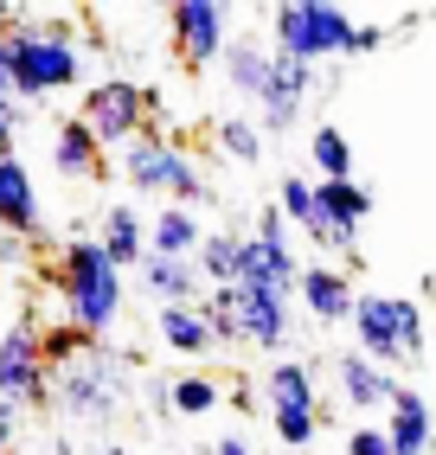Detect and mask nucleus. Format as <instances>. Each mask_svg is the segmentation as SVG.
<instances>
[{
	"instance_id": "nucleus-36",
	"label": "nucleus",
	"mask_w": 436,
	"mask_h": 455,
	"mask_svg": "<svg viewBox=\"0 0 436 455\" xmlns=\"http://www.w3.org/2000/svg\"><path fill=\"white\" fill-rule=\"evenodd\" d=\"M13 436H20V411L0 404V455H13Z\"/></svg>"
},
{
	"instance_id": "nucleus-21",
	"label": "nucleus",
	"mask_w": 436,
	"mask_h": 455,
	"mask_svg": "<svg viewBox=\"0 0 436 455\" xmlns=\"http://www.w3.org/2000/svg\"><path fill=\"white\" fill-rule=\"evenodd\" d=\"M103 161H109V155L97 148V135H90L77 116L52 129V167L65 173V180H103Z\"/></svg>"
},
{
	"instance_id": "nucleus-20",
	"label": "nucleus",
	"mask_w": 436,
	"mask_h": 455,
	"mask_svg": "<svg viewBox=\"0 0 436 455\" xmlns=\"http://www.w3.org/2000/svg\"><path fill=\"white\" fill-rule=\"evenodd\" d=\"M154 333H161V347H167V353L193 359V366H206V359L218 353L206 308H161V315H154Z\"/></svg>"
},
{
	"instance_id": "nucleus-2",
	"label": "nucleus",
	"mask_w": 436,
	"mask_h": 455,
	"mask_svg": "<svg viewBox=\"0 0 436 455\" xmlns=\"http://www.w3.org/2000/svg\"><path fill=\"white\" fill-rule=\"evenodd\" d=\"M58 301H65V321L84 333V340H109L116 321H122V301H129V283H122V269L103 257L97 237H71L65 251H58Z\"/></svg>"
},
{
	"instance_id": "nucleus-3",
	"label": "nucleus",
	"mask_w": 436,
	"mask_h": 455,
	"mask_svg": "<svg viewBox=\"0 0 436 455\" xmlns=\"http://www.w3.org/2000/svg\"><path fill=\"white\" fill-rule=\"evenodd\" d=\"M353 353H366L372 366H417L424 359V301L417 295H385V289H359L353 301Z\"/></svg>"
},
{
	"instance_id": "nucleus-19",
	"label": "nucleus",
	"mask_w": 436,
	"mask_h": 455,
	"mask_svg": "<svg viewBox=\"0 0 436 455\" xmlns=\"http://www.w3.org/2000/svg\"><path fill=\"white\" fill-rule=\"evenodd\" d=\"M206 244V225H199V212H186V205H161L148 219V257H180V263H193Z\"/></svg>"
},
{
	"instance_id": "nucleus-25",
	"label": "nucleus",
	"mask_w": 436,
	"mask_h": 455,
	"mask_svg": "<svg viewBox=\"0 0 436 455\" xmlns=\"http://www.w3.org/2000/svg\"><path fill=\"white\" fill-rule=\"evenodd\" d=\"M270 411V430H276V449L283 455H308L321 436V404H263Z\"/></svg>"
},
{
	"instance_id": "nucleus-9",
	"label": "nucleus",
	"mask_w": 436,
	"mask_h": 455,
	"mask_svg": "<svg viewBox=\"0 0 436 455\" xmlns=\"http://www.w3.org/2000/svg\"><path fill=\"white\" fill-rule=\"evenodd\" d=\"M167 33H174L180 65L186 71H206L231 45V13L218 7V0H180V7H167Z\"/></svg>"
},
{
	"instance_id": "nucleus-6",
	"label": "nucleus",
	"mask_w": 436,
	"mask_h": 455,
	"mask_svg": "<svg viewBox=\"0 0 436 455\" xmlns=\"http://www.w3.org/2000/svg\"><path fill=\"white\" fill-rule=\"evenodd\" d=\"M148 116H154V90H141L135 77H97L84 90V103H77V123L97 135V148L109 155H122L135 135H148Z\"/></svg>"
},
{
	"instance_id": "nucleus-17",
	"label": "nucleus",
	"mask_w": 436,
	"mask_h": 455,
	"mask_svg": "<svg viewBox=\"0 0 436 455\" xmlns=\"http://www.w3.org/2000/svg\"><path fill=\"white\" fill-rule=\"evenodd\" d=\"M97 244H103V257L122 269V276H129V269H141V257H148V219H141L129 199H116V205L103 212Z\"/></svg>"
},
{
	"instance_id": "nucleus-35",
	"label": "nucleus",
	"mask_w": 436,
	"mask_h": 455,
	"mask_svg": "<svg viewBox=\"0 0 436 455\" xmlns=\"http://www.w3.org/2000/svg\"><path fill=\"white\" fill-rule=\"evenodd\" d=\"M206 455H257V449H251V436H244V430H225V436L206 443Z\"/></svg>"
},
{
	"instance_id": "nucleus-16",
	"label": "nucleus",
	"mask_w": 436,
	"mask_h": 455,
	"mask_svg": "<svg viewBox=\"0 0 436 455\" xmlns=\"http://www.w3.org/2000/svg\"><path fill=\"white\" fill-rule=\"evenodd\" d=\"M385 443L392 455H430L436 449V417H430V398L411 385H398V398L385 411Z\"/></svg>"
},
{
	"instance_id": "nucleus-34",
	"label": "nucleus",
	"mask_w": 436,
	"mask_h": 455,
	"mask_svg": "<svg viewBox=\"0 0 436 455\" xmlns=\"http://www.w3.org/2000/svg\"><path fill=\"white\" fill-rule=\"evenodd\" d=\"M392 39V26H379V20H359L353 26V45H347V58H366V52H379Z\"/></svg>"
},
{
	"instance_id": "nucleus-30",
	"label": "nucleus",
	"mask_w": 436,
	"mask_h": 455,
	"mask_svg": "<svg viewBox=\"0 0 436 455\" xmlns=\"http://www.w3.org/2000/svg\"><path fill=\"white\" fill-rule=\"evenodd\" d=\"M39 347H45V366H52V372H65V366H77V359L97 347V340H84L71 321H58V327H45V333H39Z\"/></svg>"
},
{
	"instance_id": "nucleus-18",
	"label": "nucleus",
	"mask_w": 436,
	"mask_h": 455,
	"mask_svg": "<svg viewBox=\"0 0 436 455\" xmlns=\"http://www.w3.org/2000/svg\"><path fill=\"white\" fill-rule=\"evenodd\" d=\"M218 71H225V90L244 103H263V90H270V71H276V52L257 45V39H231L225 58H218Z\"/></svg>"
},
{
	"instance_id": "nucleus-4",
	"label": "nucleus",
	"mask_w": 436,
	"mask_h": 455,
	"mask_svg": "<svg viewBox=\"0 0 436 455\" xmlns=\"http://www.w3.org/2000/svg\"><path fill=\"white\" fill-rule=\"evenodd\" d=\"M122 180H129L135 193H161L167 205H186V212H199V205H212V180H206V167L186 155V148L174 141V135H135L129 148H122Z\"/></svg>"
},
{
	"instance_id": "nucleus-5",
	"label": "nucleus",
	"mask_w": 436,
	"mask_h": 455,
	"mask_svg": "<svg viewBox=\"0 0 436 455\" xmlns=\"http://www.w3.org/2000/svg\"><path fill=\"white\" fill-rule=\"evenodd\" d=\"M353 26L359 20L347 7H334V0H283V7L270 13V52L321 71L327 58H347Z\"/></svg>"
},
{
	"instance_id": "nucleus-37",
	"label": "nucleus",
	"mask_w": 436,
	"mask_h": 455,
	"mask_svg": "<svg viewBox=\"0 0 436 455\" xmlns=\"http://www.w3.org/2000/svg\"><path fill=\"white\" fill-rule=\"evenodd\" d=\"M97 455H129V449H122V443H103V449H97Z\"/></svg>"
},
{
	"instance_id": "nucleus-22",
	"label": "nucleus",
	"mask_w": 436,
	"mask_h": 455,
	"mask_svg": "<svg viewBox=\"0 0 436 455\" xmlns=\"http://www.w3.org/2000/svg\"><path fill=\"white\" fill-rule=\"evenodd\" d=\"M257 391H270V404H321V379L308 359H270Z\"/></svg>"
},
{
	"instance_id": "nucleus-12",
	"label": "nucleus",
	"mask_w": 436,
	"mask_h": 455,
	"mask_svg": "<svg viewBox=\"0 0 436 455\" xmlns=\"http://www.w3.org/2000/svg\"><path fill=\"white\" fill-rule=\"evenodd\" d=\"M398 385L404 379L385 372V366H372L366 353H353V347L334 353V391H340V404H347V411H392Z\"/></svg>"
},
{
	"instance_id": "nucleus-23",
	"label": "nucleus",
	"mask_w": 436,
	"mask_h": 455,
	"mask_svg": "<svg viewBox=\"0 0 436 455\" xmlns=\"http://www.w3.org/2000/svg\"><path fill=\"white\" fill-rule=\"evenodd\" d=\"M218 404H225V385H218L206 366L167 379V417H212Z\"/></svg>"
},
{
	"instance_id": "nucleus-31",
	"label": "nucleus",
	"mask_w": 436,
	"mask_h": 455,
	"mask_svg": "<svg viewBox=\"0 0 436 455\" xmlns=\"http://www.w3.org/2000/svg\"><path fill=\"white\" fill-rule=\"evenodd\" d=\"M206 321H212V340H218V353L225 347H244L238 340V289H206Z\"/></svg>"
},
{
	"instance_id": "nucleus-27",
	"label": "nucleus",
	"mask_w": 436,
	"mask_h": 455,
	"mask_svg": "<svg viewBox=\"0 0 436 455\" xmlns=\"http://www.w3.org/2000/svg\"><path fill=\"white\" fill-rule=\"evenodd\" d=\"M238 251H244V237L238 231H206V244H199V276L212 283V289H231L238 283Z\"/></svg>"
},
{
	"instance_id": "nucleus-26",
	"label": "nucleus",
	"mask_w": 436,
	"mask_h": 455,
	"mask_svg": "<svg viewBox=\"0 0 436 455\" xmlns=\"http://www.w3.org/2000/svg\"><path fill=\"white\" fill-rule=\"evenodd\" d=\"M308 167H315V180H353V141H347V129H334V123L308 129Z\"/></svg>"
},
{
	"instance_id": "nucleus-24",
	"label": "nucleus",
	"mask_w": 436,
	"mask_h": 455,
	"mask_svg": "<svg viewBox=\"0 0 436 455\" xmlns=\"http://www.w3.org/2000/svg\"><path fill=\"white\" fill-rule=\"evenodd\" d=\"M315 199H321V212L340 225V231H353L359 237V225L372 219V193L359 187V180H315Z\"/></svg>"
},
{
	"instance_id": "nucleus-38",
	"label": "nucleus",
	"mask_w": 436,
	"mask_h": 455,
	"mask_svg": "<svg viewBox=\"0 0 436 455\" xmlns=\"http://www.w3.org/2000/svg\"><path fill=\"white\" fill-rule=\"evenodd\" d=\"M193 455H206V449H193Z\"/></svg>"
},
{
	"instance_id": "nucleus-8",
	"label": "nucleus",
	"mask_w": 436,
	"mask_h": 455,
	"mask_svg": "<svg viewBox=\"0 0 436 455\" xmlns=\"http://www.w3.org/2000/svg\"><path fill=\"white\" fill-rule=\"evenodd\" d=\"M52 398V366H45V347H39V327L13 321L0 333V404H45Z\"/></svg>"
},
{
	"instance_id": "nucleus-10",
	"label": "nucleus",
	"mask_w": 436,
	"mask_h": 455,
	"mask_svg": "<svg viewBox=\"0 0 436 455\" xmlns=\"http://www.w3.org/2000/svg\"><path fill=\"white\" fill-rule=\"evenodd\" d=\"M238 340L251 347V353L289 359V340H295V301H283V295H251V289H238Z\"/></svg>"
},
{
	"instance_id": "nucleus-29",
	"label": "nucleus",
	"mask_w": 436,
	"mask_h": 455,
	"mask_svg": "<svg viewBox=\"0 0 436 455\" xmlns=\"http://www.w3.org/2000/svg\"><path fill=\"white\" fill-rule=\"evenodd\" d=\"M276 212H283V225H289V231H302L308 219H315V180L283 173V180H276Z\"/></svg>"
},
{
	"instance_id": "nucleus-11",
	"label": "nucleus",
	"mask_w": 436,
	"mask_h": 455,
	"mask_svg": "<svg viewBox=\"0 0 436 455\" xmlns=\"http://www.w3.org/2000/svg\"><path fill=\"white\" fill-rule=\"evenodd\" d=\"M321 90V71L315 65H295V58H276V71H270V90H263V103H257V129L263 135H289L302 123V103Z\"/></svg>"
},
{
	"instance_id": "nucleus-33",
	"label": "nucleus",
	"mask_w": 436,
	"mask_h": 455,
	"mask_svg": "<svg viewBox=\"0 0 436 455\" xmlns=\"http://www.w3.org/2000/svg\"><path fill=\"white\" fill-rule=\"evenodd\" d=\"M20 116H26V103L7 90V77H0V148H13V135H20Z\"/></svg>"
},
{
	"instance_id": "nucleus-1",
	"label": "nucleus",
	"mask_w": 436,
	"mask_h": 455,
	"mask_svg": "<svg viewBox=\"0 0 436 455\" xmlns=\"http://www.w3.org/2000/svg\"><path fill=\"white\" fill-rule=\"evenodd\" d=\"M0 77L20 103H45L58 90L84 84V45L71 26L20 13L13 26H0Z\"/></svg>"
},
{
	"instance_id": "nucleus-13",
	"label": "nucleus",
	"mask_w": 436,
	"mask_h": 455,
	"mask_svg": "<svg viewBox=\"0 0 436 455\" xmlns=\"http://www.w3.org/2000/svg\"><path fill=\"white\" fill-rule=\"evenodd\" d=\"M295 301H302V308L315 315L321 327H347V321H353V301H359V289H353V276H347V269H334V263H302Z\"/></svg>"
},
{
	"instance_id": "nucleus-7",
	"label": "nucleus",
	"mask_w": 436,
	"mask_h": 455,
	"mask_svg": "<svg viewBox=\"0 0 436 455\" xmlns=\"http://www.w3.org/2000/svg\"><path fill=\"white\" fill-rule=\"evenodd\" d=\"M122 366H129V353H109V347H90L77 366L52 372V398L71 423H109L116 404H122Z\"/></svg>"
},
{
	"instance_id": "nucleus-14",
	"label": "nucleus",
	"mask_w": 436,
	"mask_h": 455,
	"mask_svg": "<svg viewBox=\"0 0 436 455\" xmlns=\"http://www.w3.org/2000/svg\"><path fill=\"white\" fill-rule=\"evenodd\" d=\"M0 231H13V237L39 231V187H33V167L13 148H0Z\"/></svg>"
},
{
	"instance_id": "nucleus-32",
	"label": "nucleus",
	"mask_w": 436,
	"mask_h": 455,
	"mask_svg": "<svg viewBox=\"0 0 436 455\" xmlns=\"http://www.w3.org/2000/svg\"><path fill=\"white\" fill-rule=\"evenodd\" d=\"M340 449H347V455H392V443H385V430H379V423H353Z\"/></svg>"
},
{
	"instance_id": "nucleus-15",
	"label": "nucleus",
	"mask_w": 436,
	"mask_h": 455,
	"mask_svg": "<svg viewBox=\"0 0 436 455\" xmlns=\"http://www.w3.org/2000/svg\"><path fill=\"white\" fill-rule=\"evenodd\" d=\"M135 283H141L154 301H161V308H199V301H206L199 263H180V257H141Z\"/></svg>"
},
{
	"instance_id": "nucleus-28",
	"label": "nucleus",
	"mask_w": 436,
	"mask_h": 455,
	"mask_svg": "<svg viewBox=\"0 0 436 455\" xmlns=\"http://www.w3.org/2000/svg\"><path fill=\"white\" fill-rule=\"evenodd\" d=\"M218 148H225L238 167H257L263 161V129L251 116H225V123H218Z\"/></svg>"
}]
</instances>
